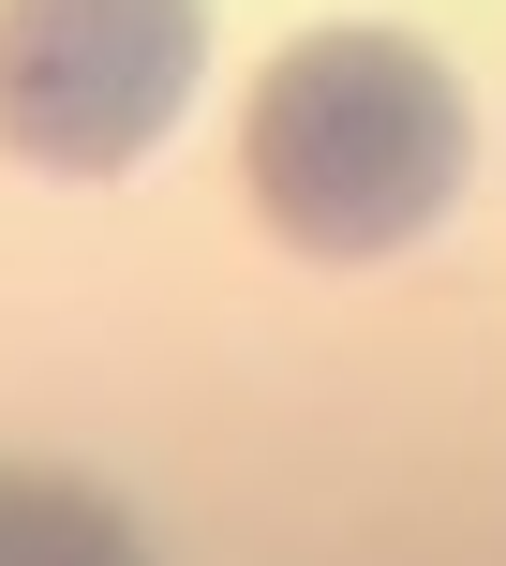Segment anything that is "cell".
<instances>
[{
    "label": "cell",
    "mask_w": 506,
    "mask_h": 566,
    "mask_svg": "<svg viewBox=\"0 0 506 566\" xmlns=\"http://www.w3.org/2000/svg\"><path fill=\"white\" fill-rule=\"evenodd\" d=\"M462 165H477V105L462 75L418 45V30H298V45L253 75L239 105V195L283 254L313 269H372L418 254L432 224L462 209Z\"/></svg>",
    "instance_id": "6da1fadb"
},
{
    "label": "cell",
    "mask_w": 506,
    "mask_h": 566,
    "mask_svg": "<svg viewBox=\"0 0 506 566\" xmlns=\"http://www.w3.org/2000/svg\"><path fill=\"white\" fill-rule=\"evenodd\" d=\"M209 0H0V149L30 179H119L179 135Z\"/></svg>",
    "instance_id": "7a4b0ae2"
},
{
    "label": "cell",
    "mask_w": 506,
    "mask_h": 566,
    "mask_svg": "<svg viewBox=\"0 0 506 566\" xmlns=\"http://www.w3.org/2000/svg\"><path fill=\"white\" fill-rule=\"evenodd\" d=\"M0 566H149L135 522L60 462H0Z\"/></svg>",
    "instance_id": "3957f363"
}]
</instances>
